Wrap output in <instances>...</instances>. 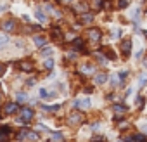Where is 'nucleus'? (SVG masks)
<instances>
[{
  "label": "nucleus",
  "instance_id": "a878e982",
  "mask_svg": "<svg viewBox=\"0 0 147 142\" xmlns=\"http://www.w3.org/2000/svg\"><path fill=\"white\" fill-rule=\"evenodd\" d=\"M145 83H147V75L144 73V75H140V78H138V87L142 89V87H144Z\"/></svg>",
  "mask_w": 147,
  "mask_h": 142
},
{
  "label": "nucleus",
  "instance_id": "c756f323",
  "mask_svg": "<svg viewBox=\"0 0 147 142\" xmlns=\"http://www.w3.org/2000/svg\"><path fill=\"white\" fill-rule=\"evenodd\" d=\"M45 68H47V69H52V68H54V59L49 57V59L45 61Z\"/></svg>",
  "mask_w": 147,
  "mask_h": 142
},
{
  "label": "nucleus",
  "instance_id": "412c9836",
  "mask_svg": "<svg viewBox=\"0 0 147 142\" xmlns=\"http://www.w3.org/2000/svg\"><path fill=\"white\" fill-rule=\"evenodd\" d=\"M26 101H28V95H26L24 92H19L18 97H16V102H18V104H24Z\"/></svg>",
  "mask_w": 147,
  "mask_h": 142
},
{
  "label": "nucleus",
  "instance_id": "0eeeda50",
  "mask_svg": "<svg viewBox=\"0 0 147 142\" xmlns=\"http://www.w3.org/2000/svg\"><path fill=\"white\" fill-rule=\"evenodd\" d=\"M73 49H75V50H82L83 54H87V49H85V40L83 38H75V40H73Z\"/></svg>",
  "mask_w": 147,
  "mask_h": 142
},
{
  "label": "nucleus",
  "instance_id": "f704fd0d",
  "mask_svg": "<svg viewBox=\"0 0 147 142\" xmlns=\"http://www.w3.org/2000/svg\"><path fill=\"white\" fill-rule=\"evenodd\" d=\"M126 76H128V71H121V73H119V82H125Z\"/></svg>",
  "mask_w": 147,
  "mask_h": 142
},
{
  "label": "nucleus",
  "instance_id": "cd10ccee",
  "mask_svg": "<svg viewBox=\"0 0 147 142\" xmlns=\"http://www.w3.org/2000/svg\"><path fill=\"white\" fill-rule=\"evenodd\" d=\"M92 142H107L104 135H94L92 137Z\"/></svg>",
  "mask_w": 147,
  "mask_h": 142
},
{
  "label": "nucleus",
  "instance_id": "4c0bfd02",
  "mask_svg": "<svg viewBox=\"0 0 147 142\" xmlns=\"http://www.w3.org/2000/svg\"><path fill=\"white\" fill-rule=\"evenodd\" d=\"M142 104H144V99H142V97H138V99H137V106H138V108H142Z\"/></svg>",
  "mask_w": 147,
  "mask_h": 142
},
{
  "label": "nucleus",
  "instance_id": "f8f14e48",
  "mask_svg": "<svg viewBox=\"0 0 147 142\" xmlns=\"http://www.w3.org/2000/svg\"><path fill=\"white\" fill-rule=\"evenodd\" d=\"M90 73H95V66L90 64V62L83 64V66H82V75H90Z\"/></svg>",
  "mask_w": 147,
  "mask_h": 142
},
{
  "label": "nucleus",
  "instance_id": "1a4fd4ad",
  "mask_svg": "<svg viewBox=\"0 0 147 142\" xmlns=\"http://www.w3.org/2000/svg\"><path fill=\"white\" fill-rule=\"evenodd\" d=\"M130 52H131V40H123L121 42V54L125 57H128Z\"/></svg>",
  "mask_w": 147,
  "mask_h": 142
},
{
  "label": "nucleus",
  "instance_id": "dca6fc26",
  "mask_svg": "<svg viewBox=\"0 0 147 142\" xmlns=\"http://www.w3.org/2000/svg\"><path fill=\"white\" fill-rule=\"evenodd\" d=\"M126 142H145V135H144V133L131 135V137H128V140H126Z\"/></svg>",
  "mask_w": 147,
  "mask_h": 142
},
{
  "label": "nucleus",
  "instance_id": "c9c22d12",
  "mask_svg": "<svg viewBox=\"0 0 147 142\" xmlns=\"http://www.w3.org/2000/svg\"><path fill=\"white\" fill-rule=\"evenodd\" d=\"M121 37V30H113V38H119Z\"/></svg>",
  "mask_w": 147,
  "mask_h": 142
},
{
  "label": "nucleus",
  "instance_id": "6ab92c4d",
  "mask_svg": "<svg viewBox=\"0 0 147 142\" xmlns=\"http://www.w3.org/2000/svg\"><path fill=\"white\" fill-rule=\"evenodd\" d=\"M102 54H104V55H107L111 61H113V59H116V54H114V52H113V49H109V47H104V49H102Z\"/></svg>",
  "mask_w": 147,
  "mask_h": 142
},
{
  "label": "nucleus",
  "instance_id": "f3484780",
  "mask_svg": "<svg viewBox=\"0 0 147 142\" xmlns=\"http://www.w3.org/2000/svg\"><path fill=\"white\" fill-rule=\"evenodd\" d=\"M35 16H36V19H38L40 23H45V21H47V16L43 14V11H42L40 7H36V9H35Z\"/></svg>",
  "mask_w": 147,
  "mask_h": 142
},
{
  "label": "nucleus",
  "instance_id": "79ce46f5",
  "mask_svg": "<svg viewBox=\"0 0 147 142\" xmlns=\"http://www.w3.org/2000/svg\"><path fill=\"white\" fill-rule=\"evenodd\" d=\"M144 132H145V133H147V123H145V125H144Z\"/></svg>",
  "mask_w": 147,
  "mask_h": 142
},
{
  "label": "nucleus",
  "instance_id": "423d86ee",
  "mask_svg": "<svg viewBox=\"0 0 147 142\" xmlns=\"http://www.w3.org/2000/svg\"><path fill=\"white\" fill-rule=\"evenodd\" d=\"M19 111V104L18 102H7L5 106H4V113L5 114H14V113H18Z\"/></svg>",
  "mask_w": 147,
  "mask_h": 142
},
{
  "label": "nucleus",
  "instance_id": "4468645a",
  "mask_svg": "<svg viewBox=\"0 0 147 142\" xmlns=\"http://www.w3.org/2000/svg\"><path fill=\"white\" fill-rule=\"evenodd\" d=\"M107 78H109V76H107L106 73H95V83H97V85H104V83L107 82Z\"/></svg>",
  "mask_w": 147,
  "mask_h": 142
},
{
  "label": "nucleus",
  "instance_id": "37998d69",
  "mask_svg": "<svg viewBox=\"0 0 147 142\" xmlns=\"http://www.w3.org/2000/svg\"><path fill=\"white\" fill-rule=\"evenodd\" d=\"M144 37H145V38H147V31H144Z\"/></svg>",
  "mask_w": 147,
  "mask_h": 142
},
{
  "label": "nucleus",
  "instance_id": "2eb2a0df",
  "mask_svg": "<svg viewBox=\"0 0 147 142\" xmlns=\"http://www.w3.org/2000/svg\"><path fill=\"white\" fill-rule=\"evenodd\" d=\"M49 140H50V142H64V135H62L61 132H52Z\"/></svg>",
  "mask_w": 147,
  "mask_h": 142
},
{
  "label": "nucleus",
  "instance_id": "20e7f679",
  "mask_svg": "<svg viewBox=\"0 0 147 142\" xmlns=\"http://www.w3.org/2000/svg\"><path fill=\"white\" fill-rule=\"evenodd\" d=\"M19 68H21V71H24V73H31V71L35 69V62L31 59H23L19 62Z\"/></svg>",
  "mask_w": 147,
  "mask_h": 142
},
{
  "label": "nucleus",
  "instance_id": "6e6552de",
  "mask_svg": "<svg viewBox=\"0 0 147 142\" xmlns=\"http://www.w3.org/2000/svg\"><path fill=\"white\" fill-rule=\"evenodd\" d=\"M2 28H4L5 33H12V31L16 30V21H14V19H5V21L2 23Z\"/></svg>",
  "mask_w": 147,
  "mask_h": 142
},
{
  "label": "nucleus",
  "instance_id": "7ed1b4c3",
  "mask_svg": "<svg viewBox=\"0 0 147 142\" xmlns=\"http://www.w3.org/2000/svg\"><path fill=\"white\" fill-rule=\"evenodd\" d=\"M73 106H75L76 109H88L92 106V101L88 97H85V99H75V101H73Z\"/></svg>",
  "mask_w": 147,
  "mask_h": 142
},
{
  "label": "nucleus",
  "instance_id": "58836bf2",
  "mask_svg": "<svg viewBox=\"0 0 147 142\" xmlns=\"http://www.w3.org/2000/svg\"><path fill=\"white\" fill-rule=\"evenodd\" d=\"M45 11H47V12H52V5H50V4H45Z\"/></svg>",
  "mask_w": 147,
  "mask_h": 142
},
{
  "label": "nucleus",
  "instance_id": "ea45409f",
  "mask_svg": "<svg viewBox=\"0 0 147 142\" xmlns=\"http://www.w3.org/2000/svg\"><path fill=\"white\" fill-rule=\"evenodd\" d=\"M85 92H87V94H92V92H94V89H92V87H85Z\"/></svg>",
  "mask_w": 147,
  "mask_h": 142
},
{
  "label": "nucleus",
  "instance_id": "ddd939ff",
  "mask_svg": "<svg viewBox=\"0 0 147 142\" xmlns=\"http://www.w3.org/2000/svg\"><path fill=\"white\" fill-rule=\"evenodd\" d=\"M113 111H114L118 116H121V114H125V113L128 111V108L123 106V104H113Z\"/></svg>",
  "mask_w": 147,
  "mask_h": 142
},
{
  "label": "nucleus",
  "instance_id": "a19ab883",
  "mask_svg": "<svg viewBox=\"0 0 147 142\" xmlns=\"http://www.w3.org/2000/svg\"><path fill=\"white\" fill-rule=\"evenodd\" d=\"M36 130H40V132H43V130H47V128H45L43 125H38V126H36Z\"/></svg>",
  "mask_w": 147,
  "mask_h": 142
},
{
  "label": "nucleus",
  "instance_id": "aec40b11",
  "mask_svg": "<svg viewBox=\"0 0 147 142\" xmlns=\"http://www.w3.org/2000/svg\"><path fill=\"white\" fill-rule=\"evenodd\" d=\"M7 43H9V37L5 33H0V50H2Z\"/></svg>",
  "mask_w": 147,
  "mask_h": 142
},
{
  "label": "nucleus",
  "instance_id": "9d476101",
  "mask_svg": "<svg viewBox=\"0 0 147 142\" xmlns=\"http://www.w3.org/2000/svg\"><path fill=\"white\" fill-rule=\"evenodd\" d=\"M73 11H75V12H78V14L82 16V14L88 12V4H87V2H80V4H76L75 7H73Z\"/></svg>",
  "mask_w": 147,
  "mask_h": 142
},
{
  "label": "nucleus",
  "instance_id": "f03ea898",
  "mask_svg": "<svg viewBox=\"0 0 147 142\" xmlns=\"http://www.w3.org/2000/svg\"><path fill=\"white\" fill-rule=\"evenodd\" d=\"M19 114H21L19 118H21L24 123L31 121V120H33V116H35V113H33V109H31V108H21V109H19Z\"/></svg>",
  "mask_w": 147,
  "mask_h": 142
},
{
  "label": "nucleus",
  "instance_id": "7c9ffc66",
  "mask_svg": "<svg viewBox=\"0 0 147 142\" xmlns=\"http://www.w3.org/2000/svg\"><path fill=\"white\" fill-rule=\"evenodd\" d=\"M26 139H30V140H36L38 139V133L36 132H28V137Z\"/></svg>",
  "mask_w": 147,
  "mask_h": 142
},
{
  "label": "nucleus",
  "instance_id": "e433bc0d",
  "mask_svg": "<svg viewBox=\"0 0 147 142\" xmlns=\"http://www.w3.org/2000/svg\"><path fill=\"white\" fill-rule=\"evenodd\" d=\"M5 69H7V66H5V64H0V76L5 73Z\"/></svg>",
  "mask_w": 147,
  "mask_h": 142
},
{
  "label": "nucleus",
  "instance_id": "5701e85b",
  "mask_svg": "<svg viewBox=\"0 0 147 142\" xmlns=\"http://www.w3.org/2000/svg\"><path fill=\"white\" fill-rule=\"evenodd\" d=\"M52 38H54V40H57V42H59V40H62V33H61V30H59V28H54V30H52Z\"/></svg>",
  "mask_w": 147,
  "mask_h": 142
},
{
  "label": "nucleus",
  "instance_id": "a211bd4d",
  "mask_svg": "<svg viewBox=\"0 0 147 142\" xmlns=\"http://www.w3.org/2000/svg\"><path fill=\"white\" fill-rule=\"evenodd\" d=\"M11 132H12V130H11V126H7V125H2V126H0V137H5V139H7V137L11 135Z\"/></svg>",
  "mask_w": 147,
  "mask_h": 142
},
{
  "label": "nucleus",
  "instance_id": "f257e3e1",
  "mask_svg": "<svg viewBox=\"0 0 147 142\" xmlns=\"http://www.w3.org/2000/svg\"><path fill=\"white\" fill-rule=\"evenodd\" d=\"M67 123L71 126H76V125H82L83 123V114L82 113H71L67 116Z\"/></svg>",
  "mask_w": 147,
  "mask_h": 142
},
{
  "label": "nucleus",
  "instance_id": "393cba45",
  "mask_svg": "<svg viewBox=\"0 0 147 142\" xmlns=\"http://www.w3.org/2000/svg\"><path fill=\"white\" fill-rule=\"evenodd\" d=\"M35 45L43 47V45H45V38H43V37H35Z\"/></svg>",
  "mask_w": 147,
  "mask_h": 142
},
{
  "label": "nucleus",
  "instance_id": "2f4dec72",
  "mask_svg": "<svg viewBox=\"0 0 147 142\" xmlns=\"http://www.w3.org/2000/svg\"><path fill=\"white\" fill-rule=\"evenodd\" d=\"M138 14H140V9H135V11L131 12V19H133V21H138Z\"/></svg>",
  "mask_w": 147,
  "mask_h": 142
},
{
  "label": "nucleus",
  "instance_id": "b1692460",
  "mask_svg": "<svg viewBox=\"0 0 147 142\" xmlns=\"http://www.w3.org/2000/svg\"><path fill=\"white\" fill-rule=\"evenodd\" d=\"M43 109L49 111V113H55V111L61 109V104H55V106H43Z\"/></svg>",
  "mask_w": 147,
  "mask_h": 142
},
{
  "label": "nucleus",
  "instance_id": "473e14b6",
  "mask_svg": "<svg viewBox=\"0 0 147 142\" xmlns=\"http://www.w3.org/2000/svg\"><path fill=\"white\" fill-rule=\"evenodd\" d=\"M26 137H28V130H21V132L18 133V139H19V140H21V139H26Z\"/></svg>",
  "mask_w": 147,
  "mask_h": 142
},
{
  "label": "nucleus",
  "instance_id": "4be33fe9",
  "mask_svg": "<svg viewBox=\"0 0 147 142\" xmlns=\"http://www.w3.org/2000/svg\"><path fill=\"white\" fill-rule=\"evenodd\" d=\"M102 4H104V0H92V7H94V11H100L102 9Z\"/></svg>",
  "mask_w": 147,
  "mask_h": 142
},
{
  "label": "nucleus",
  "instance_id": "39448f33",
  "mask_svg": "<svg viewBox=\"0 0 147 142\" xmlns=\"http://www.w3.org/2000/svg\"><path fill=\"white\" fill-rule=\"evenodd\" d=\"M87 37H88V40H90V42H100V38H102V35H100V30H99V28H90V30L87 31Z\"/></svg>",
  "mask_w": 147,
  "mask_h": 142
},
{
  "label": "nucleus",
  "instance_id": "c03bdc74",
  "mask_svg": "<svg viewBox=\"0 0 147 142\" xmlns=\"http://www.w3.org/2000/svg\"><path fill=\"white\" fill-rule=\"evenodd\" d=\"M119 142H123V140H119Z\"/></svg>",
  "mask_w": 147,
  "mask_h": 142
},
{
  "label": "nucleus",
  "instance_id": "bb28decb",
  "mask_svg": "<svg viewBox=\"0 0 147 142\" xmlns=\"http://www.w3.org/2000/svg\"><path fill=\"white\" fill-rule=\"evenodd\" d=\"M42 54H43V55H50V54H52V47L43 45V47H42Z\"/></svg>",
  "mask_w": 147,
  "mask_h": 142
},
{
  "label": "nucleus",
  "instance_id": "9b49d317",
  "mask_svg": "<svg viewBox=\"0 0 147 142\" xmlns=\"http://www.w3.org/2000/svg\"><path fill=\"white\" fill-rule=\"evenodd\" d=\"M94 21V12H85L80 16V24H90Z\"/></svg>",
  "mask_w": 147,
  "mask_h": 142
},
{
  "label": "nucleus",
  "instance_id": "c85d7f7f",
  "mask_svg": "<svg viewBox=\"0 0 147 142\" xmlns=\"http://www.w3.org/2000/svg\"><path fill=\"white\" fill-rule=\"evenodd\" d=\"M128 7V0H118V9H126Z\"/></svg>",
  "mask_w": 147,
  "mask_h": 142
},
{
  "label": "nucleus",
  "instance_id": "72a5a7b5",
  "mask_svg": "<svg viewBox=\"0 0 147 142\" xmlns=\"http://www.w3.org/2000/svg\"><path fill=\"white\" fill-rule=\"evenodd\" d=\"M40 97H42V99H49V92H47L45 89H40Z\"/></svg>",
  "mask_w": 147,
  "mask_h": 142
}]
</instances>
